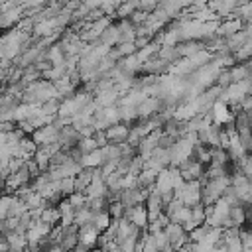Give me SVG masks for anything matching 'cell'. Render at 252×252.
<instances>
[{
	"label": "cell",
	"instance_id": "26",
	"mask_svg": "<svg viewBox=\"0 0 252 252\" xmlns=\"http://www.w3.org/2000/svg\"><path fill=\"white\" fill-rule=\"evenodd\" d=\"M252 59V39H248L236 53H234V61L236 63H248Z\"/></svg>",
	"mask_w": 252,
	"mask_h": 252
},
{
	"label": "cell",
	"instance_id": "41",
	"mask_svg": "<svg viewBox=\"0 0 252 252\" xmlns=\"http://www.w3.org/2000/svg\"><path fill=\"white\" fill-rule=\"evenodd\" d=\"M189 252H191V250H189Z\"/></svg>",
	"mask_w": 252,
	"mask_h": 252
},
{
	"label": "cell",
	"instance_id": "16",
	"mask_svg": "<svg viewBox=\"0 0 252 252\" xmlns=\"http://www.w3.org/2000/svg\"><path fill=\"white\" fill-rule=\"evenodd\" d=\"M65 59H67V55H65V51H63V47H61L59 41L53 43L51 47H47V61H49L53 67L65 65Z\"/></svg>",
	"mask_w": 252,
	"mask_h": 252
},
{
	"label": "cell",
	"instance_id": "30",
	"mask_svg": "<svg viewBox=\"0 0 252 252\" xmlns=\"http://www.w3.org/2000/svg\"><path fill=\"white\" fill-rule=\"evenodd\" d=\"M77 150L81 152V156H85V154H91V152L100 150V148L96 146L94 138H81V140H79V144H77Z\"/></svg>",
	"mask_w": 252,
	"mask_h": 252
},
{
	"label": "cell",
	"instance_id": "39",
	"mask_svg": "<svg viewBox=\"0 0 252 252\" xmlns=\"http://www.w3.org/2000/svg\"><path fill=\"white\" fill-rule=\"evenodd\" d=\"M45 252H67V250H63V248H61L59 244H51V246H49V248H47Z\"/></svg>",
	"mask_w": 252,
	"mask_h": 252
},
{
	"label": "cell",
	"instance_id": "6",
	"mask_svg": "<svg viewBox=\"0 0 252 252\" xmlns=\"http://www.w3.org/2000/svg\"><path fill=\"white\" fill-rule=\"evenodd\" d=\"M130 128H132V126L126 124V122H118V124L106 128L104 134H106L108 144H114V146H122V144H126L128 134H130Z\"/></svg>",
	"mask_w": 252,
	"mask_h": 252
},
{
	"label": "cell",
	"instance_id": "9",
	"mask_svg": "<svg viewBox=\"0 0 252 252\" xmlns=\"http://www.w3.org/2000/svg\"><path fill=\"white\" fill-rule=\"evenodd\" d=\"M98 238H100V230L94 224H87L79 228V244L87 246L89 250L98 246Z\"/></svg>",
	"mask_w": 252,
	"mask_h": 252
},
{
	"label": "cell",
	"instance_id": "2",
	"mask_svg": "<svg viewBox=\"0 0 252 252\" xmlns=\"http://www.w3.org/2000/svg\"><path fill=\"white\" fill-rule=\"evenodd\" d=\"M175 199H179L189 209L201 205V181H185L183 189L175 195Z\"/></svg>",
	"mask_w": 252,
	"mask_h": 252
},
{
	"label": "cell",
	"instance_id": "23",
	"mask_svg": "<svg viewBox=\"0 0 252 252\" xmlns=\"http://www.w3.org/2000/svg\"><path fill=\"white\" fill-rule=\"evenodd\" d=\"M93 219H94V213H93L89 207H85V209H81V211L75 213V220H73V224H77V226L81 228V226L93 224Z\"/></svg>",
	"mask_w": 252,
	"mask_h": 252
},
{
	"label": "cell",
	"instance_id": "14",
	"mask_svg": "<svg viewBox=\"0 0 252 252\" xmlns=\"http://www.w3.org/2000/svg\"><path fill=\"white\" fill-rule=\"evenodd\" d=\"M203 49H205V43L199 41V39H189V41H181L179 43V53H181L183 59H189V57L197 55Z\"/></svg>",
	"mask_w": 252,
	"mask_h": 252
},
{
	"label": "cell",
	"instance_id": "8",
	"mask_svg": "<svg viewBox=\"0 0 252 252\" xmlns=\"http://www.w3.org/2000/svg\"><path fill=\"white\" fill-rule=\"evenodd\" d=\"M211 116H213V124H219V126H224V124H228V122L234 120V114L230 112L228 104L222 102V100H217V102L213 104Z\"/></svg>",
	"mask_w": 252,
	"mask_h": 252
},
{
	"label": "cell",
	"instance_id": "17",
	"mask_svg": "<svg viewBox=\"0 0 252 252\" xmlns=\"http://www.w3.org/2000/svg\"><path fill=\"white\" fill-rule=\"evenodd\" d=\"M230 77H232V83H242V81H248L252 77V67L248 63H236L232 69H230Z\"/></svg>",
	"mask_w": 252,
	"mask_h": 252
},
{
	"label": "cell",
	"instance_id": "3",
	"mask_svg": "<svg viewBox=\"0 0 252 252\" xmlns=\"http://www.w3.org/2000/svg\"><path fill=\"white\" fill-rule=\"evenodd\" d=\"M163 232H165V236H167L169 246H171L175 252L189 244V234H187L185 228H183L181 224H177V222H169V224L163 228Z\"/></svg>",
	"mask_w": 252,
	"mask_h": 252
},
{
	"label": "cell",
	"instance_id": "12",
	"mask_svg": "<svg viewBox=\"0 0 252 252\" xmlns=\"http://www.w3.org/2000/svg\"><path fill=\"white\" fill-rule=\"evenodd\" d=\"M98 43H100V45H104V47H108V49H112V47H116V45L120 43V33H118V28H116V24H114V22H112L104 32H102V35H100Z\"/></svg>",
	"mask_w": 252,
	"mask_h": 252
},
{
	"label": "cell",
	"instance_id": "33",
	"mask_svg": "<svg viewBox=\"0 0 252 252\" xmlns=\"http://www.w3.org/2000/svg\"><path fill=\"white\" fill-rule=\"evenodd\" d=\"M222 242H224V246H226L228 252H242L240 234L238 236H222Z\"/></svg>",
	"mask_w": 252,
	"mask_h": 252
},
{
	"label": "cell",
	"instance_id": "1",
	"mask_svg": "<svg viewBox=\"0 0 252 252\" xmlns=\"http://www.w3.org/2000/svg\"><path fill=\"white\" fill-rule=\"evenodd\" d=\"M226 187H230V177L228 175L201 181V205H205V207L215 205L219 199H222Z\"/></svg>",
	"mask_w": 252,
	"mask_h": 252
},
{
	"label": "cell",
	"instance_id": "19",
	"mask_svg": "<svg viewBox=\"0 0 252 252\" xmlns=\"http://www.w3.org/2000/svg\"><path fill=\"white\" fill-rule=\"evenodd\" d=\"M39 220H41V222H45V224H49L51 228H55V226L61 222V215H59L57 207H51V205H47V207L41 211V217H39Z\"/></svg>",
	"mask_w": 252,
	"mask_h": 252
},
{
	"label": "cell",
	"instance_id": "35",
	"mask_svg": "<svg viewBox=\"0 0 252 252\" xmlns=\"http://www.w3.org/2000/svg\"><path fill=\"white\" fill-rule=\"evenodd\" d=\"M240 242H242V252L252 250V228H246V226L240 228Z\"/></svg>",
	"mask_w": 252,
	"mask_h": 252
},
{
	"label": "cell",
	"instance_id": "18",
	"mask_svg": "<svg viewBox=\"0 0 252 252\" xmlns=\"http://www.w3.org/2000/svg\"><path fill=\"white\" fill-rule=\"evenodd\" d=\"M94 171L96 169H81V173L75 177V193H83L85 195V189L91 185Z\"/></svg>",
	"mask_w": 252,
	"mask_h": 252
},
{
	"label": "cell",
	"instance_id": "36",
	"mask_svg": "<svg viewBox=\"0 0 252 252\" xmlns=\"http://www.w3.org/2000/svg\"><path fill=\"white\" fill-rule=\"evenodd\" d=\"M12 197H14V195H2V197H0V222L8 219V213H10V203H12Z\"/></svg>",
	"mask_w": 252,
	"mask_h": 252
},
{
	"label": "cell",
	"instance_id": "21",
	"mask_svg": "<svg viewBox=\"0 0 252 252\" xmlns=\"http://www.w3.org/2000/svg\"><path fill=\"white\" fill-rule=\"evenodd\" d=\"M158 181V171L154 169H144L140 175H138V187H144V189H152Z\"/></svg>",
	"mask_w": 252,
	"mask_h": 252
},
{
	"label": "cell",
	"instance_id": "38",
	"mask_svg": "<svg viewBox=\"0 0 252 252\" xmlns=\"http://www.w3.org/2000/svg\"><path fill=\"white\" fill-rule=\"evenodd\" d=\"M0 252H12V248H10V244L4 236H0Z\"/></svg>",
	"mask_w": 252,
	"mask_h": 252
},
{
	"label": "cell",
	"instance_id": "25",
	"mask_svg": "<svg viewBox=\"0 0 252 252\" xmlns=\"http://www.w3.org/2000/svg\"><path fill=\"white\" fill-rule=\"evenodd\" d=\"M169 220H171V222H177V224H181V226H183L185 222H189V220H191V209H189V207H185V205H181V207H179V209L169 217Z\"/></svg>",
	"mask_w": 252,
	"mask_h": 252
},
{
	"label": "cell",
	"instance_id": "27",
	"mask_svg": "<svg viewBox=\"0 0 252 252\" xmlns=\"http://www.w3.org/2000/svg\"><path fill=\"white\" fill-rule=\"evenodd\" d=\"M108 215L112 220H122V219H126V207L120 201H112L108 205Z\"/></svg>",
	"mask_w": 252,
	"mask_h": 252
},
{
	"label": "cell",
	"instance_id": "34",
	"mask_svg": "<svg viewBox=\"0 0 252 252\" xmlns=\"http://www.w3.org/2000/svg\"><path fill=\"white\" fill-rule=\"evenodd\" d=\"M236 165H238V171H240L242 175H246L248 179H252V156H250V154H246Z\"/></svg>",
	"mask_w": 252,
	"mask_h": 252
},
{
	"label": "cell",
	"instance_id": "31",
	"mask_svg": "<svg viewBox=\"0 0 252 252\" xmlns=\"http://www.w3.org/2000/svg\"><path fill=\"white\" fill-rule=\"evenodd\" d=\"M67 201L71 203V207L75 209V213L81 211V209H85V207L89 205V199H87L83 193H73L71 197H67Z\"/></svg>",
	"mask_w": 252,
	"mask_h": 252
},
{
	"label": "cell",
	"instance_id": "7",
	"mask_svg": "<svg viewBox=\"0 0 252 252\" xmlns=\"http://www.w3.org/2000/svg\"><path fill=\"white\" fill-rule=\"evenodd\" d=\"M126 219H128L136 228H140L142 232L148 230L150 219H148V209H146V205H138V207L128 209V211H126Z\"/></svg>",
	"mask_w": 252,
	"mask_h": 252
},
{
	"label": "cell",
	"instance_id": "20",
	"mask_svg": "<svg viewBox=\"0 0 252 252\" xmlns=\"http://www.w3.org/2000/svg\"><path fill=\"white\" fill-rule=\"evenodd\" d=\"M226 39V47H228V51L234 55L246 41H248V35H246V32L242 30V32H238V33H234V35H230V37H224Z\"/></svg>",
	"mask_w": 252,
	"mask_h": 252
},
{
	"label": "cell",
	"instance_id": "5",
	"mask_svg": "<svg viewBox=\"0 0 252 252\" xmlns=\"http://www.w3.org/2000/svg\"><path fill=\"white\" fill-rule=\"evenodd\" d=\"M32 140L35 142L37 148H39V146H53V144H57V140H59V130H57L53 124L43 126V128H37V130L32 134Z\"/></svg>",
	"mask_w": 252,
	"mask_h": 252
},
{
	"label": "cell",
	"instance_id": "4",
	"mask_svg": "<svg viewBox=\"0 0 252 252\" xmlns=\"http://www.w3.org/2000/svg\"><path fill=\"white\" fill-rule=\"evenodd\" d=\"M177 169H179L183 181H201V179L205 177V171H207V167L201 165L199 161H195L193 158L187 159V161H183Z\"/></svg>",
	"mask_w": 252,
	"mask_h": 252
},
{
	"label": "cell",
	"instance_id": "13",
	"mask_svg": "<svg viewBox=\"0 0 252 252\" xmlns=\"http://www.w3.org/2000/svg\"><path fill=\"white\" fill-rule=\"evenodd\" d=\"M79 163L83 169H100L102 167V152L94 150L91 154H85V156H81Z\"/></svg>",
	"mask_w": 252,
	"mask_h": 252
},
{
	"label": "cell",
	"instance_id": "37",
	"mask_svg": "<svg viewBox=\"0 0 252 252\" xmlns=\"http://www.w3.org/2000/svg\"><path fill=\"white\" fill-rule=\"evenodd\" d=\"M158 6H159V2H156V0H142V2H138V10L144 12V14H152V12H156Z\"/></svg>",
	"mask_w": 252,
	"mask_h": 252
},
{
	"label": "cell",
	"instance_id": "29",
	"mask_svg": "<svg viewBox=\"0 0 252 252\" xmlns=\"http://www.w3.org/2000/svg\"><path fill=\"white\" fill-rule=\"evenodd\" d=\"M110 222H112V219H110L108 211H104V213H96V215H94V219H93V224H94L100 232H104V230L110 226Z\"/></svg>",
	"mask_w": 252,
	"mask_h": 252
},
{
	"label": "cell",
	"instance_id": "24",
	"mask_svg": "<svg viewBox=\"0 0 252 252\" xmlns=\"http://www.w3.org/2000/svg\"><path fill=\"white\" fill-rule=\"evenodd\" d=\"M28 213V205L20 199V197H12V203H10V213H8V217H16V219H20L22 215H26Z\"/></svg>",
	"mask_w": 252,
	"mask_h": 252
},
{
	"label": "cell",
	"instance_id": "15",
	"mask_svg": "<svg viewBox=\"0 0 252 252\" xmlns=\"http://www.w3.org/2000/svg\"><path fill=\"white\" fill-rule=\"evenodd\" d=\"M4 238L8 240L12 252H22V250H28V236L26 234H20V232H6Z\"/></svg>",
	"mask_w": 252,
	"mask_h": 252
},
{
	"label": "cell",
	"instance_id": "40",
	"mask_svg": "<svg viewBox=\"0 0 252 252\" xmlns=\"http://www.w3.org/2000/svg\"><path fill=\"white\" fill-rule=\"evenodd\" d=\"M89 252H102V248H98V246H96V248H93V250H89Z\"/></svg>",
	"mask_w": 252,
	"mask_h": 252
},
{
	"label": "cell",
	"instance_id": "32",
	"mask_svg": "<svg viewBox=\"0 0 252 252\" xmlns=\"http://www.w3.org/2000/svg\"><path fill=\"white\" fill-rule=\"evenodd\" d=\"M209 230H211V226L207 222L201 224V226H197L193 232H189V242H201V240H205L207 234H209Z\"/></svg>",
	"mask_w": 252,
	"mask_h": 252
},
{
	"label": "cell",
	"instance_id": "11",
	"mask_svg": "<svg viewBox=\"0 0 252 252\" xmlns=\"http://www.w3.org/2000/svg\"><path fill=\"white\" fill-rule=\"evenodd\" d=\"M146 209H148V219H150V222H156V220L163 215L161 197L156 195V193H150V197H148V201H146Z\"/></svg>",
	"mask_w": 252,
	"mask_h": 252
},
{
	"label": "cell",
	"instance_id": "22",
	"mask_svg": "<svg viewBox=\"0 0 252 252\" xmlns=\"http://www.w3.org/2000/svg\"><path fill=\"white\" fill-rule=\"evenodd\" d=\"M138 10V2H120L114 18L116 20H130V16Z\"/></svg>",
	"mask_w": 252,
	"mask_h": 252
},
{
	"label": "cell",
	"instance_id": "28",
	"mask_svg": "<svg viewBox=\"0 0 252 252\" xmlns=\"http://www.w3.org/2000/svg\"><path fill=\"white\" fill-rule=\"evenodd\" d=\"M191 220L195 222V226H201L207 222V207L205 205H197L191 209Z\"/></svg>",
	"mask_w": 252,
	"mask_h": 252
},
{
	"label": "cell",
	"instance_id": "10",
	"mask_svg": "<svg viewBox=\"0 0 252 252\" xmlns=\"http://www.w3.org/2000/svg\"><path fill=\"white\" fill-rule=\"evenodd\" d=\"M244 30V22L238 20V18H230V20H224L219 24V30H217V35L219 37H230L238 32Z\"/></svg>",
	"mask_w": 252,
	"mask_h": 252
}]
</instances>
